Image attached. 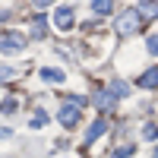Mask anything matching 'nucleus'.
<instances>
[{"label": "nucleus", "instance_id": "nucleus-1", "mask_svg": "<svg viewBox=\"0 0 158 158\" xmlns=\"http://www.w3.org/2000/svg\"><path fill=\"white\" fill-rule=\"evenodd\" d=\"M114 25H117V32H120V35H130V32H136L139 25H142V16H139L136 10H127V13H120V16H117Z\"/></svg>", "mask_w": 158, "mask_h": 158}, {"label": "nucleus", "instance_id": "nucleus-2", "mask_svg": "<svg viewBox=\"0 0 158 158\" xmlns=\"http://www.w3.org/2000/svg\"><path fill=\"white\" fill-rule=\"evenodd\" d=\"M25 48V38L19 32H6V35H0V51L3 54H19V51Z\"/></svg>", "mask_w": 158, "mask_h": 158}, {"label": "nucleus", "instance_id": "nucleus-3", "mask_svg": "<svg viewBox=\"0 0 158 158\" xmlns=\"http://www.w3.org/2000/svg\"><path fill=\"white\" fill-rule=\"evenodd\" d=\"M57 117H60V127H67V130H70V127L79 123V108H76V104H63Z\"/></svg>", "mask_w": 158, "mask_h": 158}, {"label": "nucleus", "instance_id": "nucleus-4", "mask_svg": "<svg viewBox=\"0 0 158 158\" xmlns=\"http://www.w3.org/2000/svg\"><path fill=\"white\" fill-rule=\"evenodd\" d=\"M54 25H57L60 32H70V29H73V10H70V6H60V10L54 13Z\"/></svg>", "mask_w": 158, "mask_h": 158}, {"label": "nucleus", "instance_id": "nucleus-5", "mask_svg": "<svg viewBox=\"0 0 158 158\" xmlns=\"http://www.w3.org/2000/svg\"><path fill=\"white\" fill-rule=\"evenodd\" d=\"M38 76H41L44 82H63V79H67V76H63V70H51V67H44Z\"/></svg>", "mask_w": 158, "mask_h": 158}, {"label": "nucleus", "instance_id": "nucleus-6", "mask_svg": "<svg viewBox=\"0 0 158 158\" xmlns=\"http://www.w3.org/2000/svg\"><path fill=\"white\" fill-rule=\"evenodd\" d=\"M104 130H108V123H104V120H95V123H92V130H89V136H85V146H89V142H95Z\"/></svg>", "mask_w": 158, "mask_h": 158}, {"label": "nucleus", "instance_id": "nucleus-7", "mask_svg": "<svg viewBox=\"0 0 158 158\" xmlns=\"http://www.w3.org/2000/svg\"><path fill=\"white\" fill-rule=\"evenodd\" d=\"M139 85L142 89H158V70H149L146 76H139Z\"/></svg>", "mask_w": 158, "mask_h": 158}, {"label": "nucleus", "instance_id": "nucleus-8", "mask_svg": "<svg viewBox=\"0 0 158 158\" xmlns=\"http://www.w3.org/2000/svg\"><path fill=\"white\" fill-rule=\"evenodd\" d=\"M127 92H130V85L123 82V79H114V82H111V95H117V98H123Z\"/></svg>", "mask_w": 158, "mask_h": 158}, {"label": "nucleus", "instance_id": "nucleus-9", "mask_svg": "<svg viewBox=\"0 0 158 158\" xmlns=\"http://www.w3.org/2000/svg\"><path fill=\"white\" fill-rule=\"evenodd\" d=\"M95 101H98V108H101V111H111V108H114V95H108V92H101Z\"/></svg>", "mask_w": 158, "mask_h": 158}, {"label": "nucleus", "instance_id": "nucleus-10", "mask_svg": "<svg viewBox=\"0 0 158 158\" xmlns=\"http://www.w3.org/2000/svg\"><path fill=\"white\" fill-rule=\"evenodd\" d=\"M44 32H48V22L38 16V19H35V25H32V35H35V38H44Z\"/></svg>", "mask_w": 158, "mask_h": 158}, {"label": "nucleus", "instance_id": "nucleus-11", "mask_svg": "<svg viewBox=\"0 0 158 158\" xmlns=\"http://www.w3.org/2000/svg\"><path fill=\"white\" fill-rule=\"evenodd\" d=\"M16 108H19L16 98H3V104H0V111H3V114H16Z\"/></svg>", "mask_w": 158, "mask_h": 158}, {"label": "nucleus", "instance_id": "nucleus-12", "mask_svg": "<svg viewBox=\"0 0 158 158\" xmlns=\"http://www.w3.org/2000/svg\"><path fill=\"white\" fill-rule=\"evenodd\" d=\"M136 13H139V16H158V3H142Z\"/></svg>", "mask_w": 158, "mask_h": 158}, {"label": "nucleus", "instance_id": "nucleus-13", "mask_svg": "<svg viewBox=\"0 0 158 158\" xmlns=\"http://www.w3.org/2000/svg\"><path fill=\"white\" fill-rule=\"evenodd\" d=\"M44 123H48V114H44V111H35V114H32V127L38 130V127H44Z\"/></svg>", "mask_w": 158, "mask_h": 158}, {"label": "nucleus", "instance_id": "nucleus-14", "mask_svg": "<svg viewBox=\"0 0 158 158\" xmlns=\"http://www.w3.org/2000/svg\"><path fill=\"white\" fill-rule=\"evenodd\" d=\"M92 10H95V13H98V16H104V13H111L114 6L108 3V0H98V3H95V6H92Z\"/></svg>", "mask_w": 158, "mask_h": 158}, {"label": "nucleus", "instance_id": "nucleus-15", "mask_svg": "<svg viewBox=\"0 0 158 158\" xmlns=\"http://www.w3.org/2000/svg\"><path fill=\"white\" fill-rule=\"evenodd\" d=\"M142 136H146V139H158V127H155V123H149L146 130H142Z\"/></svg>", "mask_w": 158, "mask_h": 158}, {"label": "nucleus", "instance_id": "nucleus-16", "mask_svg": "<svg viewBox=\"0 0 158 158\" xmlns=\"http://www.w3.org/2000/svg\"><path fill=\"white\" fill-rule=\"evenodd\" d=\"M130 152H133V149H130V146H123V149H117V152H111V158H130Z\"/></svg>", "mask_w": 158, "mask_h": 158}, {"label": "nucleus", "instance_id": "nucleus-17", "mask_svg": "<svg viewBox=\"0 0 158 158\" xmlns=\"http://www.w3.org/2000/svg\"><path fill=\"white\" fill-rule=\"evenodd\" d=\"M13 76H16V73H13L10 67H0V82H6V79H13Z\"/></svg>", "mask_w": 158, "mask_h": 158}, {"label": "nucleus", "instance_id": "nucleus-18", "mask_svg": "<svg viewBox=\"0 0 158 158\" xmlns=\"http://www.w3.org/2000/svg\"><path fill=\"white\" fill-rule=\"evenodd\" d=\"M149 54H155V57H158V35H152V38H149Z\"/></svg>", "mask_w": 158, "mask_h": 158}, {"label": "nucleus", "instance_id": "nucleus-19", "mask_svg": "<svg viewBox=\"0 0 158 158\" xmlns=\"http://www.w3.org/2000/svg\"><path fill=\"white\" fill-rule=\"evenodd\" d=\"M13 136V130H6V127H0V139H10Z\"/></svg>", "mask_w": 158, "mask_h": 158}, {"label": "nucleus", "instance_id": "nucleus-20", "mask_svg": "<svg viewBox=\"0 0 158 158\" xmlns=\"http://www.w3.org/2000/svg\"><path fill=\"white\" fill-rule=\"evenodd\" d=\"M152 158H158V149H155V152H152Z\"/></svg>", "mask_w": 158, "mask_h": 158}]
</instances>
